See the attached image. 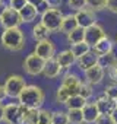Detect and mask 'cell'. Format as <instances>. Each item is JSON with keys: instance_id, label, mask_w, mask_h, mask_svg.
Masks as SVG:
<instances>
[{"instance_id": "cell-1", "label": "cell", "mask_w": 117, "mask_h": 124, "mask_svg": "<svg viewBox=\"0 0 117 124\" xmlns=\"http://www.w3.org/2000/svg\"><path fill=\"white\" fill-rule=\"evenodd\" d=\"M25 34L21 31V28H10V29H5L0 37V44L2 47L8 51L12 53H18L21 50H24L25 47Z\"/></svg>"}, {"instance_id": "cell-2", "label": "cell", "mask_w": 117, "mask_h": 124, "mask_svg": "<svg viewBox=\"0 0 117 124\" xmlns=\"http://www.w3.org/2000/svg\"><path fill=\"white\" fill-rule=\"evenodd\" d=\"M44 99H45V95L40 86L26 85V88L22 91L21 96L18 98V101H19L18 104L25 105L26 108H31V109H41Z\"/></svg>"}, {"instance_id": "cell-3", "label": "cell", "mask_w": 117, "mask_h": 124, "mask_svg": "<svg viewBox=\"0 0 117 124\" xmlns=\"http://www.w3.org/2000/svg\"><path fill=\"white\" fill-rule=\"evenodd\" d=\"M63 19H65V15H63V12L60 9H48L44 15H41V23L50 32L60 31Z\"/></svg>"}, {"instance_id": "cell-4", "label": "cell", "mask_w": 117, "mask_h": 124, "mask_svg": "<svg viewBox=\"0 0 117 124\" xmlns=\"http://www.w3.org/2000/svg\"><path fill=\"white\" fill-rule=\"evenodd\" d=\"M5 89H6V93L9 98L12 99H18L22 93V91L26 88V82L25 79L21 76V75H10L6 80H5Z\"/></svg>"}, {"instance_id": "cell-5", "label": "cell", "mask_w": 117, "mask_h": 124, "mask_svg": "<svg viewBox=\"0 0 117 124\" xmlns=\"http://www.w3.org/2000/svg\"><path fill=\"white\" fill-rule=\"evenodd\" d=\"M24 70L31 75V76H37L41 75L44 72V66H45V60L41 58L40 55H37L35 53H31L29 55H26V58L24 60Z\"/></svg>"}, {"instance_id": "cell-6", "label": "cell", "mask_w": 117, "mask_h": 124, "mask_svg": "<svg viewBox=\"0 0 117 124\" xmlns=\"http://www.w3.org/2000/svg\"><path fill=\"white\" fill-rule=\"evenodd\" d=\"M6 124H25L24 112L21 111L19 104H8L5 105V120Z\"/></svg>"}, {"instance_id": "cell-7", "label": "cell", "mask_w": 117, "mask_h": 124, "mask_svg": "<svg viewBox=\"0 0 117 124\" xmlns=\"http://www.w3.org/2000/svg\"><path fill=\"white\" fill-rule=\"evenodd\" d=\"M21 23H22V19H21L19 12H16V10H13L12 8L8 6L6 12L0 18V25L5 29H10V28H19Z\"/></svg>"}, {"instance_id": "cell-8", "label": "cell", "mask_w": 117, "mask_h": 124, "mask_svg": "<svg viewBox=\"0 0 117 124\" xmlns=\"http://www.w3.org/2000/svg\"><path fill=\"white\" fill-rule=\"evenodd\" d=\"M104 37H107V34H105L104 28L101 25H98V23H95V25H92V26H89V28L85 29V42L91 48L95 44H98Z\"/></svg>"}, {"instance_id": "cell-9", "label": "cell", "mask_w": 117, "mask_h": 124, "mask_svg": "<svg viewBox=\"0 0 117 124\" xmlns=\"http://www.w3.org/2000/svg\"><path fill=\"white\" fill-rule=\"evenodd\" d=\"M81 85H82V80L79 79L78 75H75V73H67V75H65V78H63L60 86H63V88L66 89V92H67L70 96H75V95H79Z\"/></svg>"}, {"instance_id": "cell-10", "label": "cell", "mask_w": 117, "mask_h": 124, "mask_svg": "<svg viewBox=\"0 0 117 124\" xmlns=\"http://www.w3.org/2000/svg\"><path fill=\"white\" fill-rule=\"evenodd\" d=\"M75 18H76V22H78V26L79 28H89L92 25L97 23V16H95V12H92L91 9L85 8V9H81L75 13Z\"/></svg>"}, {"instance_id": "cell-11", "label": "cell", "mask_w": 117, "mask_h": 124, "mask_svg": "<svg viewBox=\"0 0 117 124\" xmlns=\"http://www.w3.org/2000/svg\"><path fill=\"white\" fill-rule=\"evenodd\" d=\"M37 55H40L41 58L44 60H50V58H54L56 55V45L51 39H44V41H40L35 44V51H34Z\"/></svg>"}, {"instance_id": "cell-12", "label": "cell", "mask_w": 117, "mask_h": 124, "mask_svg": "<svg viewBox=\"0 0 117 124\" xmlns=\"http://www.w3.org/2000/svg\"><path fill=\"white\" fill-rule=\"evenodd\" d=\"M82 112H84V123H86V124H95L97 120L101 115V112H100L95 102H86Z\"/></svg>"}, {"instance_id": "cell-13", "label": "cell", "mask_w": 117, "mask_h": 124, "mask_svg": "<svg viewBox=\"0 0 117 124\" xmlns=\"http://www.w3.org/2000/svg\"><path fill=\"white\" fill-rule=\"evenodd\" d=\"M98 57H100V55H98L94 50L88 51V53L84 54L81 58H78V66H79V69L84 70V72H86L88 69L97 66V64H98Z\"/></svg>"}, {"instance_id": "cell-14", "label": "cell", "mask_w": 117, "mask_h": 124, "mask_svg": "<svg viewBox=\"0 0 117 124\" xmlns=\"http://www.w3.org/2000/svg\"><path fill=\"white\" fill-rule=\"evenodd\" d=\"M85 73V79H86V83H89V85H98V83H101L102 82V79H104V75H105V70L101 67V66H94V67H91V69H88L86 72H84Z\"/></svg>"}, {"instance_id": "cell-15", "label": "cell", "mask_w": 117, "mask_h": 124, "mask_svg": "<svg viewBox=\"0 0 117 124\" xmlns=\"http://www.w3.org/2000/svg\"><path fill=\"white\" fill-rule=\"evenodd\" d=\"M95 104H97V107H98V109H100L101 114H108V115H110V114L113 112V109L117 107V102H116L114 99L108 98L105 93L100 95V96L97 98Z\"/></svg>"}, {"instance_id": "cell-16", "label": "cell", "mask_w": 117, "mask_h": 124, "mask_svg": "<svg viewBox=\"0 0 117 124\" xmlns=\"http://www.w3.org/2000/svg\"><path fill=\"white\" fill-rule=\"evenodd\" d=\"M63 69L60 67V64L57 63L56 57L54 58H50V60H45V66H44V72L42 75L47 78V79H56L58 75H60Z\"/></svg>"}, {"instance_id": "cell-17", "label": "cell", "mask_w": 117, "mask_h": 124, "mask_svg": "<svg viewBox=\"0 0 117 124\" xmlns=\"http://www.w3.org/2000/svg\"><path fill=\"white\" fill-rule=\"evenodd\" d=\"M56 60H57V63L60 64L62 69H69V67L75 63V61H76V58H75V55L72 54L70 50L60 51V53L56 55Z\"/></svg>"}, {"instance_id": "cell-18", "label": "cell", "mask_w": 117, "mask_h": 124, "mask_svg": "<svg viewBox=\"0 0 117 124\" xmlns=\"http://www.w3.org/2000/svg\"><path fill=\"white\" fill-rule=\"evenodd\" d=\"M113 47H114V42H113V39L107 35V37H104L98 44H95V45L92 47V50H94L98 55H102V54L111 53V51H113Z\"/></svg>"}, {"instance_id": "cell-19", "label": "cell", "mask_w": 117, "mask_h": 124, "mask_svg": "<svg viewBox=\"0 0 117 124\" xmlns=\"http://www.w3.org/2000/svg\"><path fill=\"white\" fill-rule=\"evenodd\" d=\"M116 63H117V55H116L114 51H111V53H108V54H102V55L98 57V66H101L104 70H105V69L110 70Z\"/></svg>"}, {"instance_id": "cell-20", "label": "cell", "mask_w": 117, "mask_h": 124, "mask_svg": "<svg viewBox=\"0 0 117 124\" xmlns=\"http://www.w3.org/2000/svg\"><path fill=\"white\" fill-rule=\"evenodd\" d=\"M78 28V22H76V18L75 15H65V19H63V23H62V28H60V32L69 35L72 31H75Z\"/></svg>"}, {"instance_id": "cell-21", "label": "cell", "mask_w": 117, "mask_h": 124, "mask_svg": "<svg viewBox=\"0 0 117 124\" xmlns=\"http://www.w3.org/2000/svg\"><path fill=\"white\" fill-rule=\"evenodd\" d=\"M19 15H21V19H22V23H28V22H32L35 18H37V8L35 6H32V5H26L21 12H19Z\"/></svg>"}, {"instance_id": "cell-22", "label": "cell", "mask_w": 117, "mask_h": 124, "mask_svg": "<svg viewBox=\"0 0 117 124\" xmlns=\"http://www.w3.org/2000/svg\"><path fill=\"white\" fill-rule=\"evenodd\" d=\"M51 32L40 22V23H37V25H34V28H32V37H34V39L37 41V42H40V41H44V39H48V35H50Z\"/></svg>"}, {"instance_id": "cell-23", "label": "cell", "mask_w": 117, "mask_h": 124, "mask_svg": "<svg viewBox=\"0 0 117 124\" xmlns=\"http://www.w3.org/2000/svg\"><path fill=\"white\" fill-rule=\"evenodd\" d=\"M66 38H67V42H69L70 45H75V44L84 42V41H85V29L78 26L75 31H72L69 35H66Z\"/></svg>"}, {"instance_id": "cell-24", "label": "cell", "mask_w": 117, "mask_h": 124, "mask_svg": "<svg viewBox=\"0 0 117 124\" xmlns=\"http://www.w3.org/2000/svg\"><path fill=\"white\" fill-rule=\"evenodd\" d=\"M65 105L67 107V109H84V107L86 105V99H84L81 95H75L70 96Z\"/></svg>"}, {"instance_id": "cell-25", "label": "cell", "mask_w": 117, "mask_h": 124, "mask_svg": "<svg viewBox=\"0 0 117 124\" xmlns=\"http://www.w3.org/2000/svg\"><path fill=\"white\" fill-rule=\"evenodd\" d=\"M92 48L84 41V42H79V44H75V45H72V48H70V51H72V54L75 55V58L78 60V58H81L84 54H86L88 51H91Z\"/></svg>"}, {"instance_id": "cell-26", "label": "cell", "mask_w": 117, "mask_h": 124, "mask_svg": "<svg viewBox=\"0 0 117 124\" xmlns=\"http://www.w3.org/2000/svg\"><path fill=\"white\" fill-rule=\"evenodd\" d=\"M69 124H84V112L82 109H67Z\"/></svg>"}, {"instance_id": "cell-27", "label": "cell", "mask_w": 117, "mask_h": 124, "mask_svg": "<svg viewBox=\"0 0 117 124\" xmlns=\"http://www.w3.org/2000/svg\"><path fill=\"white\" fill-rule=\"evenodd\" d=\"M51 124H69L67 112L65 111H53L51 112Z\"/></svg>"}, {"instance_id": "cell-28", "label": "cell", "mask_w": 117, "mask_h": 124, "mask_svg": "<svg viewBox=\"0 0 117 124\" xmlns=\"http://www.w3.org/2000/svg\"><path fill=\"white\" fill-rule=\"evenodd\" d=\"M86 8L92 12H98L107 9V0H86Z\"/></svg>"}, {"instance_id": "cell-29", "label": "cell", "mask_w": 117, "mask_h": 124, "mask_svg": "<svg viewBox=\"0 0 117 124\" xmlns=\"http://www.w3.org/2000/svg\"><path fill=\"white\" fill-rule=\"evenodd\" d=\"M38 117H40V109H31V108H28V111L24 115L25 124H38Z\"/></svg>"}, {"instance_id": "cell-30", "label": "cell", "mask_w": 117, "mask_h": 124, "mask_svg": "<svg viewBox=\"0 0 117 124\" xmlns=\"http://www.w3.org/2000/svg\"><path fill=\"white\" fill-rule=\"evenodd\" d=\"M69 98H70V95L66 92V89L63 86H58L57 88V91H56V102L57 104H63L65 105Z\"/></svg>"}, {"instance_id": "cell-31", "label": "cell", "mask_w": 117, "mask_h": 124, "mask_svg": "<svg viewBox=\"0 0 117 124\" xmlns=\"http://www.w3.org/2000/svg\"><path fill=\"white\" fill-rule=\"evenodd\" d=\"M92 85H89V83H84L82 82V85H81V89H79V95L84 98V99H88V98H91L92 96Z\"/></svg>"}, {"instance_id": "cell-32", "label": "cell", "mask_w": 117, "mask_h": 124, "mask_svg": "<svg viewBox=\"0 0 117 124\" xmlns=\"http://www.w3.org/2000/svg\"><path fill=\"white\" fill-rule=\"evenodd\" d=\"M104 93H105L108 98H111V99L117 101V83H116V82H113V83L107 85V86H105V89H104Z\"/></svg>"}, {"instance_id": "cell-33", "label": "cell", "mask_w": 117, "mask_h": 124, "mask_svg": "<svg viewBox=\"0 0 117 124\" xmlns=\"http://www.w3.org/2000/svg\"><path fill=\"white\" fill-rule=\"evenodd\" d=\"M67 5H69L70 9L78 12V10L86 8V0H67Z\"/></svg>"}, {"instance_id": "cell-34", "label": "cell", "mask_w": 117, "mask_h": 124, "mask_svg": "<svg viewBox=\"0 0 117 124\" xmlns=\"http://www.w3.org/2000/svg\"><path fill=\"white\" fill-rule=\"evenodd\" d=\"M38 124H51V112H48L47 109H40Z\"/></svg>"}, {"instance_id": "cell-35", "label": "cell", "mask_w": 117, "mask_h": 124, "mask_svg": "<svg viewBox=\"0 0 117 124\" xmlns=\"http://www.w3.org/2000/svg\"><path fill=\"white\" fill-rule=\"evenodd\" d=\"M26 5V0H9V8H12L16 12H21Z\"/></svg>"}, {"instance_id": "cell-36", "label": "cell", "mask_w": 117, "mask_h": 124, "mask_svg": "<svg viewBox=\"0 0 117 124\" xmlns=\"http://www.w3.org/2000/svg\"><path fill=\"white\" fill-rule=\"evenodd\" d=\"M95 124H116V123L113 121L111 115H108V114H101Z\"/></svg>"}, {"instance_id": "cell-37", "label": "cell", "mask_w": 117, "mask_h": 124, "mask_svg": "<svg viewBox=\"0 0 117 124\" xmlns=\"http://www.w3.org/2000/svg\"><path fill=\"white\" fill-rule=\"evenodd\" d=\"M62 2L63 0H45V3L48 5L50 9H58L62 6Z\"/></svg>"}, {"instance_id": "cell-38", "label": "cell", "mask_w": 117, "mask_h": 124, "mask_svg": "<svg viewBox=\"0 0 117 124\" xmlns=\"http://www.w3.org/2000/svg\"><path fill=\"white\" fill-rule=\"evenodd\" d=\"M107 9L111 13H117V0H107Z\"/></svg>"}, {"instance_id": "cell-39", "label": "cell", "mask_w": 117, "mask_h": 124, "mask_svg": "<svg viewBox=\"0 0 117 124\" xmlns=\"http://www.w3.org/2000/svg\"><path fill=\"white\" fill-rule=\"evenodd\" d=\"M108 76H110V79L113 80V82H116L117 83V63L108 70Z\"/></svg>"}, {"instance_id": "cell-40", "label": "cell", "mask_w": 117, "mask_h": 124, "mask_svg": "<svg viewBox=\"0 0 117 124\" xmlns=\"http://www.w3.org/2000/svg\"><path fill=\"white\" fill-rule=\"evenodd\" d=\"M48 9H50V8H48V5H47L45 2H42L40 6H37V13H38V15H44Z\"/></svg>"}, {"instance_id": "cell-41", "label": "cell", "mask_w": 117, "mask_h": 124, "mask_svg": "<svg viewBox=\"0 0 117 124\" xmlns=\"http://www.w3.org/2000/svg\"><path fill=\"white\" fill-rule=\"evenodd\" d=\"M6 98H8V93H6V89H5V86H2V85H0V104H3Z\"/></svg>"}, {"instance_id": "cell-42", "label": "cell", "mask_w": 117, "mask_h": 124, "mask_svg": "<svg viewBox=\"0 0 117 124\" xmlns=\"http://www.w3.org/2000/svg\"><path fill=\"white\" fill-rule=\"evenodd\" d=\"M8 6H9V5H6V3H5V0H0V18H2V15L6 12Z\"/></svg>"}, {"instance_id": "cell-43", "label": "cell", "mask_w": 117, "mask_h": 124, "mask_svg": "<svg viewBox=\"0 0 117 124\" xmlns=\"http://www.w3.org/2000/svg\"><path fill=\"white\" fill-rule=\"evenodd\" d=\"M42 2H45V0H26V3H28V5H32V6H35V8L40 6Z\"/></svg>"}, {"instance_id": "cell-44", "label": "cell", "mask_w": 117, "mask_h": 124, "mask_svg": "<svg viewBox=\"0 0 117 124\" xmlns=\"http://www.w3.org/2000/svg\"><path fill=\"white\" fill-rule=\"evenodd\" d=\"M5 120V105L0 104V121Z\"/></svg>"}, {"instance_id": "cell-45", "label": "cell", "mask_w": 117, "mask_h": 124, "mask_svg": "<svg viewBox=\"0 0 117 124\" xmlns=\"http://www.w3.org/2000/svg\"><path fill=\"white\" fill-rule=\"evenodd\" d=\"M110 115H111V118H113V121H114V123L117 124V107H116V108L113 109V112H111Z\"/></svg>"}, {"instance_id": "cell-46", "label": "cell", "mask_w": 117, "mask_h": 124, "mask_svg": "<svg viewBox=\"0 0 117 124\" xmlns=\"http://www.w3.org/2000/svg\"><path fill=\"white\" fill-rule=\"evenodd\" d=\"M84 124H86V123H84Z\"/></svg>"}, {"instance_id": "cell-47", "label": "cell", "mask_w": 117, "mask_h": 124, "mask_svg": "<svg viewBox=\"0 0 117 124\" xmlns=\"http://www.w3.org/2000/svg\"><path fill=\"white\" fill-rule=\"evenodd\" d=\"M116 41H117V38H116Z\"/></svg>"}, {"instance_id": "cell-48", "label": "cell", "mask_w": 117, "mask_h": 124, "mask_svg": "<svg viewBox=\"0 0 117 124\" xmlns=\"http://www.w3.org/2000/svg\"><path fill=\"white\" fill-rule=\"evenodd\" d=\"M116 102H117V101H116Z\"/></svg>"}]
</instances>
